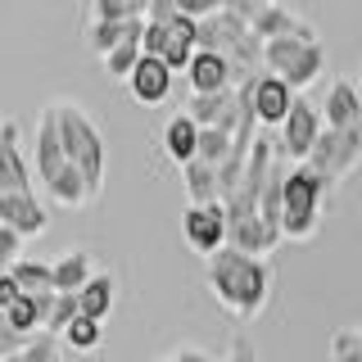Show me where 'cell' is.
<instances>
[{
    "label": "cell",
    "instance_id": "cell-37",
    "mask_svg": "<svg viewBox=\"0 0 362 362\" xmlns=\"http://www.w3.org/2000/svg\"><path fill=\"white\" fill-rule=\"evenodd\" d=\"M9 362H18V358H9Z\"/></svg>",
    "mask_w": 362,
    "mask_h": 362
},
{
    "label": "cell",
    "instance_id": "cell-12",
    "mask_svg": "<svg viewBox=\"0 0 362 362\" xmlns=\"http://www.w3.org/2000/svg\"><path fill=\"white\" fill-rule=\"evenodd\" d=\"M186 82H190V95H222V90H235V68L218 50H195Z\"/></svg>",
    "mask_w": 362,
    "mask_h": 362
},
{
    "label": "cell",
    "instance_id": "cell-20",
    "mask_svg": "<svg viewBox=\"0 0 362 362\" xmlns=\"http://www.w3.org/2000/svg\"><path fill=\"white\" fill-rule=\"evenodd\" d=\"M181 181H186V195L190 204H222V173L218 168H209V163H190V168H181Z\"/></svg>",
    "mask_w": 362,
    "mask_h": 362
},
{
    "label": "cell",
    "instance_id": "cell-23",
    "mask_svg": "<svg viewBox=\"0 0 362 362\" xmlns=\"http://www.w3.org/2000/svg\"><path fill=\"white\" fill-rule=\"evenodd\" d=\"M45 195H50L54 204H59V209H82V204H90V186H86V177L77 173L73 163H68L64 173L54 177L50 186H45Z\"/></svg>",
    "mask_w": 362,
    "mask_h": 362
},
{
    "label": "cell",
    "instance_id": "cell-13",
    "mask_svg": "<svg viewBox=\"0 0 362 362\" xmlns=\"http://www.w3.org/2000/svg\"><path fill=\"white\" fill-rule=\"evenodd\" d=\"M322 118L331 132H358L362 127V86L344 82V77L331 82V90L322 100Z\"/></svg>",
    "mask_w": 362,
    "mask_h": 362
},
{
    "label": "cell",
    "instance_id": "cell-30",
    "mask_svg": "<svg viewBox=\"0 0 362 362\" xmlns=\"http://www.w3.org/2000/svg\"><path fill=\"white\" fill-rule=\"evenodd\" d=\"M331 362H362V339H358V331H335L331 335Z\"/></svg>",
    "mask_w": 362,
    "mask_h": 362
},
{
    "label": "cell",
    "instance_id": "cell-19",
    "mask_svg": "<svg viewBox=\"0 0 362 362\" xmlns=\"http://www.w3.org/2000/svg\"><path fill=\"white\" fill-rule=\"evenodd\" d=\"M113 303H118V281H113V272H95L90 286L77 294V308H82V317H90V322H105L113 313Z\"/></svg>",
    "mask_w": 362,
    "mask_h": 362
},
{
    "label": "cell",
    "instance_id": "cell-28",
    "mask_svg": "<svg viewBox=\"0 0 362 362\" xmlns=\"http://www.w3.org/2000/svg\"><path fill=\"white\" fill-rule=\"evenodd\" d=\"M68 358V349H64V339L59 335H32L28 339V349L18 354V362H64Z\"/></svg>",
    "mask_w": 362,
    "mask_h": 362
},
{
    "label": "cell",
    "instance_id": "cell-3",
    "mask_svg": "<svg viewBox=\"0 0 362 362\" xmlns=\"http://www.w3.org/2000/svg\"><path fill=\"white\" fill-rule=\"evenodd\" d=\"M331 195H335V186L322 181L308 163H290L286 204H281V235H286V240H313Z\"/></svg>",
    "mask_w": 362,
    "mask_h": 362
},
{
    "label": "cell",
    "instance_id": "cell-11",
    "mask_svg": "<svg viewBox=\"0 0 362 362\" xmlns=\"http://www.w3.org/2000/svg\"><path fill=\"white\" fill-rule=\"evenodd\" d=\"M32 168H37V181H41V186H50V181L68 168V154H64V136H59V118H54V109H45L41 122H37V136H32Z\"/></svg>",
    "mask_w": 362,
    "mask_h": 362
},
{
    "label": "cell",
    "instance_id": "cell-33",
    "mask_svg": "<svg viewBox=\"0 0 362 362\" xmlns=\"http://www.w3.org/2000/svg\"><path fill=\"white\" fill-rule=\"evenodd\" d=\"M226 362H258V349H254V339H249L245 331L231 335V344H226Z\"/></svg>",
    "mask_w": 362,
    "mask_h": 362
},
{
    "label": "cell",
    "instance_id": "cell-18",
    "mask_svg": "<svg viewBox=\"0 0 362 362\" xmlns=\"http://www.w3.org/2000/svg\"><path fill=\"white\" fill-rule=\"evenodd\" d=\"M50 308H54V290L50 294H23V299L9 308L5 317H9V326H14L18 335H41L45 331V322H50Z\"/></svg>",
    "mask_w": 362,
    "mask_h": 362
},
{
    "label": "cell",
    "instance_id": "cell-17",
    "mask_svg": "<svg viewBox=\"0 0 362 362\" xmlns=\"http://www.w3.org/2000/svg\"><path fill=\"white\" fill-rule=\"evenodd\" d=\"M95 272L100 267H95V254H90V249H64V254L54 258V294H82Z\"/></svg>",
    "mask_w": 362,
    "mask_h": 362
},
{
    "label": "cell",
    "instance_id": "cell-32",
    "mask_svg": "<svg viewBox=\"0 0 362 362\" xmlns=\"http://www.w3.org/2000/svg\"><path fill=\"white\" fill-rule=\"evenodd\" d=\"M18 258H23V235H18V231H9V226H0V272L14 267Z\"/></svg>",
    "mask_w": 362,
    "mask_h": 362
},
{
    "label": "cell",
    "instance_id": "cell-14",
    "mask_svg": "<svg viewBox=\"0 0 362 362\" xmlns=\"http://www.w3.org/2000/svg\"><path fill=\"white\" fill-rule=\"evenodd\" d=\"M0 226H9L28 240V235L50 231V209L37 195H0Z\"/></svg>",
    "mask_w": 362,
    "mask_h": 362
},
{
    "label": "cell",
    "instance_id": "cell-36",
    "mask_svg": "<svg viewBox=\"0 0 362 362\" xmlns=\"http://www.w3.org/2000/svg\"><path fill=\"white\" fill-rule=\"evenodd\" d=\"M358 339H362V326H358Z\"/></svg>",
    "mask_w": 362,
    "mask_h": 362
},
{
    "label": "cell",
    "instance_id": "cell-27",
    "mask_svg": "<svg viewBox=\"0 0 362 362\" xmlns=\"http://www.w3.org/2000/svg\"><path fill=\"white\" fill-rule=\"evenodd\" d=\"M59 339H64V349H73V354H90V349H100V339H105V326L90 322V317H77Z\"/></svg>",
    "mask_w": 362,
    "mask_h": 362
},
{
    "label": "cell",
    "instance_id": "cell-8",
    "mask_svg": "<svg viewBox=\"0 0 362 362\" xmlns=\"http://www.w3.org/2000/svg\"><path fill=\"white\" fill-rule=\"evenodd\" d=\"M362 163V127L358 132H322V141H317V150L308 154V168L322 181H331V186H339L354 168Z\"/></svg>",
    "mask_w": 362,
    "mask_h": 362
},
{
    "label": "cell",
    "instance_id": "cell-21",
    "mask_svg": "<svg viewBox=\"0 0 362 362\" xmlns=\"http://www.w3.org/2000/svg\"><path fill=\"white\" fill-rule=\"evenodd\" d=\"M132 37H145V18H136V23H86V41H90V50L105 59V54L113 50V45H122V41H132Z\"/></svg>",
    "mask_w": 362,
    "mask_h": 362
},
{
    "label": "cell",
    "instance_id": "cell-4",
    "mask_svg": "<svg viewBox=\"0 0 362 362\" xmlns=\"http://www.w3.org/2000/svg\"><path fill=\"white\" fill-rule=\"evenodd\" d=\"M263 68L276 73L294 95H303L326 68V50L322 41H299V37H281V41H267L263 45Z\"/></svg>",
    "mask_w": 362,
    "mask_h": 362
},
{
    "label": "cell",
    "instance_id": "cell-5",
    "mask_svg": "<svg viewBox=\"0 0 362 362\" xmlns=\"http://www.w3.org/2000/svg\"><path fill=\"white\" fill-rule=\"evenodd\" d=\"M226 9H235L249 28H254V37L258 41H281V37H299V41H317V28L313 23H303L294 9H286V5H272V0H231Z\"/></svg>",
    "mask_w": 362,
    "mask_h": 362
},
{
    "label": "cell",
    "instance_id": "cell-22",
    "mask_svg": "<svg viewBox=\"0 0 362 362\" xmlns=\"http://www.w3.org/2000/svg\"><path fill=\"white\" fill-rule=\"evenodd\" d=\"M5 272L18 281L23 294H50L54 290V263H45V258H18V263L5 267Z\"/></svg>",
    "mask_w": 362,
    "mask_h": 362
},
{
    "label": "cell",
    "instance_id": "cell-38",
    "mask_svg": "<svg viewBox=\"0 0 362 362\" xmlns=\"http://www.w3.org/2000/svg\"><path fill=\"white\" fill-rule=\"evenodd\" d=\"M358 86H362V82H358Z\"/></svg>",
    "mask_w": 362,
    "mask_h": 362
},
{
    "label": "cell",
    "instance_id": "cell-35",
    "mask_svg": "<svg viewBox=\"0 0 362 362\" xmlns=\"http://www.w3.org/2000/svg\"><path fill=\"white\" fill-rule=\"evenodd\" d=\"M168 362H218V358H213L209 349H199V344H181V349H177V354L168 358Z\"/></svg>",
    "mask_w": 362,
    "mask_h": 362
},
{
    "label": "cell",
    "instance_id": "cell-25",
    "mask_svg": "<svg viewBox=\"0 0 362 362\" xmlns=\"http://www.w3.org/2000/svg\"><path fill=\"white\" fill-rule=\"evenodd\" d=\"M145 59V50H141V37H132V41H122V45H113V50L105 54V73L109 77H118V82H127V77L141 68Z\"/></svg>",
    "mask_w": 362,
    "mask_h": 362
},
{
    "label": "cell",
    "instance_id": "cell-34",
    "mask_svg": "<svg viewBox=\"0 0 362 362\" xmlns=\"http://www.w3.org/2000/svg\"><path fill=\"white\" fill-rule=\"evenodd\" d=\"M23 299V290H18V281L9 276V272H0V313H9L14 303Z\"/></svg>",
    "mask_w": 362,
    "mask_h": 362
},
{
    "label": "cell",
    "instance_id": "cell-10",
    "mask_svg": "<svg viewBox=\"0 0 362 362\" xmlns=\"http://www.w3.org/2000/svg\"><path fill=\"white\" fill-rule=\"evenodd\" d=\"M294 90L281 82L276 73H258L254 82H249V105H254V118H258V127H276L281 132V122L290 118V109H294Z\"/></svg>",
    "mask_w": 362,
    "mask_h": 362
},
{
    "label": "cell",
    "instance_id": "cell-9",
    "mask_svg": "<svg viewBox=\"0 0 362 362\" xmlns=\"http://www.w3.org/2000/svg\"><path fill=\"white\" fill-rule=\"evenodd\" d=\"M181 235L195 254L213 258L231 245V222H226V204H186L181 213Z\"/></svg>",
    "mask_w": 362,
    "mask_h": 362
},
{
    "label": "cell",
    "instance_id": "cell-1",
    "mask_svg": "<svg viewBox=\"0 0 362 362\" xmlns=\"http://www.w3.org/2000/svg\"><path fill=\"white\" fill-rule=\"evenodd\" d=\"M204 281H209L213 299H218L235 322H254L272 299V263L267 258H254V254H240V249H231V245L209 258Z\"/></svg>",
    "mask_w": 362,
    "mask_h": 362
},
{
    "label": "cell",
    "instance_id": "cell-6",
    "mask_svg": "<svg viewBox=\"0 0 362 362\" xmlns=\"http://www.w3.org/2000/svg\"><path fill=\"white\" fill-rule=\"evenodd\" d=\"M37 168H32V145H23L18 118L0 122V195H37Z\"/></svg>",
    "mask_w": 362,
    "mask_h": 362
},
{
    "label": "cell",
    "instance_id": "cell-16",
    "mask_svg": "<svg viewBox=\"0 0 362 362\" xmlns=\"http://www.w3.org/2000/svg\"><path fill=\"white\" fill-rule=\"evenodd\" d=\"M163 154L173 158L177 168H190L199 158V127H195V118H190L186 109L163 122Z\"/></svg>",
    "mask_w": 362,
    "mask_h": 362
},
{
    "label": "cell",
    "instance_id": "cell-7",
    "mask_svg": "<svg viewBox=\"0 0 362 362\" xmlns=\"http://www.w3.org/2000/svg\"><path fill=\"white\" fill-rule=\"evenodd\" d=\"M322 132H326V118H322V105H313V100H294V109H290V118L281 122V141H276V150L286 163H308V154L317 150V141H322Z\"/></svg>",
    "mask_w": 362,
    "mask_h": 362
},
{
    "label": "cell",
    "instance_id": "cell-15",
    "mask_svg": "<svg viewBox=\"0 0 362 362\" xmlns=\"http://www.w3.org/2000/svg\"><path fill=\"white\" fill-rule=\"evenodd\" d=\"M173 77H177V73H173L163 59H150V54H145L141 68L127 77V90L141 100V105H163V100L173 95Z\"/></svg>",
    "mask_w": 362,
    "mask_h": 362
},
{
    "label": "cell",
    "instance_id": "cell-26",
    "mask_svg": "<svg viewBox=\"0 0 362 362\" xmlns=\"http://www.w3.org/2000/svg\"><path fill=\"white\" fill-rule=\"evenodd\" d=\"M235 150V136L231 132H218V127H209V132H199V163H209V168H226V158H231Z\"/></svg>",
    "mask_w": 362,
    "mask_h": 362
},
{
    "label": "cell",
    "instance_id": "cell-24",
    "mask_svg": "<svg viewBox=\"0 0 362 362\" xmlns=\"http://www.w3.org/2000/svg\"><path fill=\"white\" fill-rule=\"evenodd\" d=\"M145 0H90V9H86V23H136V18H145Z\"/></svg>",
    "mask_w": 362,
    "mask_h": 362
},
{
    "label": "cell",
    "instance_id": "cell-2",
    "mask_svg": "<svg viewBox=\"0 0 362 362\" xmlns=\"http://www.w3.org/2000/svg\"><path fill=\"white\" fill-rule=\"evenodd\" d=\"M54 118H59V136H64V154L77 173L86 177L90 186V199L105 190V168H109V145H105V132L90 122V113L73 100H54Z\"/></svg>",
    "mask_w": 362,
    "mask_h": 362
},
{
    "label": "cell",
    "instance_id": "cell-31",
    "mask_svg": "<svg viewBox=\"0 0 362 362\" xmlns=\"http://www.w3.org/2000/svg\"><path fill=\"white\" fill-rule=\"evenodd\" d=\"M23 349H28V335H18L14 326H9V317L0 313V362H9V358H18Z\"/></svg>",
    "mask_w": 362,
    "mask_h": 362
},
{
    "label": "cell",
    "instance_id": "cell-29",
    "mask_svg": "<svg viewBox=\"0 0 362 362\" xmlns=\"http://www.w3.org/2000/svg\"><path fill=\"white\" fill-rule=\"evenodd\" d=\"M77 317H82V308H77V294H54V308H50V322H45V335H64Z\"/></svg>",
    "mask_w": 362,
    "mask_h": 362
}]
</instances>
